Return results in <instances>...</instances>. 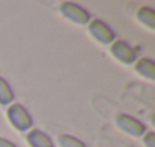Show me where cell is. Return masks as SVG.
I'll use <instances>...</instances> for the list:
<instances>
[{
	"label": "cell",
	"instance_id": "1",
	"mask_svg": "<svg viewBox=\"0 0 155 147\" xmlns=\"http://www.w3.org/2000/svg\"><path fill=\"white\" fill-rule=\"evenodd\" d=\"M8 118L9 121L12 123V126L17 129V130H28L32 127V118L29 115V112L18 103L9 106L8 109Z\"/></svg>",
	"mask_w": 155,
	"mask_h": 147
},
{
	"label": "cell",
	"instance_id": "2",
	"mask_svg": "<svg viewBox=\"0 0 155 147\" xmlns=\"http://www.w3.org/2000/svg\"><path fill=\"white\" fill-rule=\"evenodd\" d=\"M59 11H61V14H62L67 20H70V21H73V23H76V24H81V26H82V24H87V23L90 21V14H88L82 6L76 5V3L64 2V3H61Z\"/></svg>",
	"mask_w": 155,
	"mask_h": 147
},
{
	"label": "cell",
	"instance_id": "3",
	"mask_svg": "<svg viewBox=\"0 0 155 147\" xmlns=\"http://www.w3.org/2000/svg\"><path fill=\"white\" fill-rule=\"evenodd\" d=\"M116 124L128 135L131 136H141L146 132V126L143 123H140L138 120L132 118L131 115L126 114H119L116 118Z\"/></svg>",
	"mask_w": 155,
	"mask_h": 147
},
{
	"label": "cell",
	"instance_id": "4",
	"mask_svg": "<svg viewBox=\"0 0 155 147\" xmlns=\"http://www.w3.org/2000/svg\"><path fill=\"white\" fill-rule=\"evenodd\" d=\"M88 32L101 44H111L114 41V32L111 30L110 26H107L101 20H93L88 26Z\"/></svg>",
	"mask_w": 155,
	"mask_h": 147
},
{
	"label": "cell",
	"instance_id": "5",
	"mask_svg": "<svg viewBox=\"0 0 155 147\" xmlns=\"http://www.w3.org/2000/svg\"><path fill=\"white\" fill-rule=\"evenodd\" d=\"M111 53L116 59H119L123 64H132L137 59V53L134 49H131L125 41H116L111 46Z\"/></svg>",
	"mask_w": 155,
	"mask_h": 147
},
{
	"label": "cell",
	"instance_id": "6",
	"mask_svg": "<svg viewBox=\"0 0 155 147\" xmlns=\"http://www.w3.org/2000/svg\"><path fill=\"white\" fill-rule=\"evenodd\" d=\"M28 142L31 147H53V141L49 135L38 129H32L28 133Z\"/></svg>",
	"mask_w": 155,
	"mask_h": 147
},
{
	"label": "cell",
	"instance_id": "7",
	"mask_svg": "<svg viewBox=\"0 0 155 147\" xmlns=\"http://www.w3.org/2000/svg\"><path fill=\"white\" fill-rule=\"evenodd\" d=\"M135 70L140 76H143L149 81L155 79V64L150 59H140L135 64Z\"/></svg>",
	"mask_w": 155,
	"mask_h": 147
},
{
	"label": "cell",
	"instance_id": "8",
	"mask_svg": "<svg viewBox=\"0 0 155 147\" xmlns=\"http://www.w3.org/2000/svg\"><path fill=\"white\" fill-rule=\"evenodd\" d=\"M137 18L140 20V23H143L146 27H149L150 30L155 29V12L153 9L144 6V8H140L137 11Z\"/></svg>",
	"mask_w": 155,
	"mask_h": 147
},
{
	"label": "cell",
	"instance_id": "9",
	"mask_svg": "<svg viewBox=\"0 0 155 147\" xmlns=\"http://www.w3.org/2000/svg\"><path fill=\"white\" fill-rule=\"evenodd\" d=\"M12 100H14V93L11 87L3 78H0V105H9Z\"/></svg>",
	"mask_w": 155,
	"mask_h": 147
},
{
	"label": "cell",
	"instance_id": "10",
	"mask_svg": "<svg viewBox=\"0 0 155 147\" xmlns=\"http://www.w3.org/2000/svg\"><path fill=\"white\" fill-rule=\"evenodd\" d=\"M58 141H59L61 147H85V144L81 139L70 136V135H59Z\"/></svg>",
	"mask_w": 155,
	"mask_h": 147
},
{
	"label": "cell",
	"instance_id": "11",
	"mask_svg": "<svg viewBox=\"0 0 155 147\" xmlns=\"http://www.w3.org/2000/svg\"><path fill=\"white\" fill-rule=\"evenodd\" d=\"M143 142H144L146 147H155V133H153V132H147V133H144Z\"/></svg>",
	"mask_w": 155,
	"mask_h": 147
},
{
	"label": "cell",
	"instance_id": "12",
	"mask_svg": "<svg viewBox=\"0 0 155 147\" xmlns=\"http://www.w3.org/2000/svg\"><path fill=\"white\" fill-rule=\"evenodd\" d=\"M0 147H17V145H15L14 142L5 139V138H0Z\"/></svg>",
	"mask_w": 155,
	"mask_h": 147
}]
</instances>
